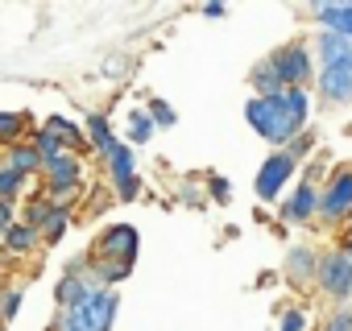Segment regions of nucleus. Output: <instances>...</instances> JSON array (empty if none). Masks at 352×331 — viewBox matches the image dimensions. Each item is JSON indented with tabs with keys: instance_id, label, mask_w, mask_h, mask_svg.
<instances>
[{
	"instance_id": "dca6fc26",
	"label": "nucleus",
	"mask_w": 352,
	"mask_h": 331,
	"mask_svg": "<svg viewBox=\"0 0 352 331\" xmlns=\"http://www.w3.org/2000/svg\"><path fill=\"white\" fill-rule=\"evenodd\" d=\"M5 166H9L13 174H21V179H42V157H38V149L30 141L5 149Z\"/></svg>"
},
{
	"instance_id": "f8f14e48",
	"label": "nucleus",
	"mask_w": 352,
	"mask_h": 331,
	"mask_svg": "<svg viewBox=\"0 0 352 331\" xmlns=\"http://www.w3.org/2000/svg\"><path fill=\"white\" fill-rule=\"evenodd\" d=\"M315 216H319V187L298 179V191L286 195V203H282V224H307Z\"/></svg>"
},
{
	"instance_id": "bb28decb",
	"label": "nucleus",
	"mask_w": 352,
	"mask_h": 331,
	"mask_svg": "<svg viewBox=\"0 0 352 331\" xmlns=\"http://www.w3.org/2000/svg\"><path fill=\"white\" fill-rule=\"evenodd\" d=\"M145 112H149V120H153V128H174L179 124V112H174L162 95H153L149 104H145Z\"/></svg>"
},
{
	"instance_id": "39448f33",
	"label": "nucleus",
	"mask_w": 352,
	"mask_h": 331,
	"mask_svg": "<svg viewBox=\"0 0 352 331\" xmlns=\"http://www.w3.org/2000/svg\"><path fill=\"white\" fill-rule=\"evenodd\" d=\"M42 187H46V199L54 207H71V199L83 187V161L75 153H63L58 161H46L42 166Z\"/></svg>"
},
{
	"instance_id": "20e7f679",
	"label": "nucleus",
	"mask_w": 352,
	"mask_h": 331,
	"mask_svg": "<svg viewBox=\"0 0 352 331\" xmlns=\"http://www.w3.org/2000/svg\"><path fill=\"white\" fill-rule=\"evenodd\" d=\"M315 290H319L323 298H331L336 306H348V302H352V257H348V253H340V249L319 253Z\"/></svg>"
},
{
	"instance_id": "6ab92c4d",
	"label": "nucleus",
	"mask_w": 352,
	"mask_h": 331,
	"mask_svg": "<svg viewBox=\"0 0 352 331\" xmlns=\"http://www.w3.org/2000/svg\"><path fill=\"white\" fill-rule=\"evenodd\" d=\"M42 244V232H34V228H25L21 220L5 232V244H0V253H9V257H30L34 249Z\"/></svg>"
},
{
	"instance_id": "7c9ffc66",
	"label": "nucleus",
	"mask_w": 352,
	"mask_h": 331,
	"mask_svg": "<svg viewBox=\"0 0 352 331\" xmlns=\"http://www.w3.org/2000/svg\"><path fill=\"white\" fill-rule=\"evenodd\" d=\"M311 149H315V133H298V137L286 145V153H290L294 161H307V157H311Z\"/></svg>"
},
{
	"instance_id": "393cba45",
	"label": "nucleus",
	"mask_w": 352,
	"mask_h": 331,
	"mask_svg": "<svg viewBox=\"0 0 352 331\" xmlns=\"http://www.w3.org/2000/svg\"><path fill=\"white\" fill-rule=\"evenodd\" d=\"M50 212H54V203L46 199V195H30L25 199V228H34V232H42L46 228V220H50Z\"/></svg>"
},
{
	"instance_id": "a211bd4d",
	"label": "nucleus",
	"mask_w": 352,
	"mask_h": 331,
	"mask_svg": "<svg viewBox=\"0 0 352 331\" xmlns=\"http://www.w3.org/2000/svg\"><path fill=\"white\" fill-rule=\"evenodd\" d=\"M83 133H87V145H91L100 157H108V153L116 149V133H112V124H108L104 112H91L87 124H83Z\"/></svg>"
},
{
	"instance_id": "2eb2a0df",
	"label": "nucleus",
	"mask_w": 352,
	"mask_h": 331,
	"mask_svg": "<svg viewBox=\"0 0 352 331\" xmlns=\"http://www.w3.org/2000/svg\"><path fill=\"white\" fill-rule=\"evenodd\" d=\"M307 13H311V17L319 21V30L344 34V38L352 42V5H311Z\"/></svg>"
},
{
	"instance_id": "f257e3e1",
	"label": "nucleus",
	"mask_w": 352,
	"mask_h": 331,
	"mask_svg": "<svg viewBox=\"0 0 352 331\" xmlns=\"http://www.w3.org/2000/svg\"><path fill=\"white\" fill-rule=\"evenodd\" d=\"M137 249H141V236H137L133 224H108L96 236V244H91V269H96V277H100L104 290H116L133 273Z\"/></svg>"
},
{
	"instance_id": "9d476101",
	"label": "nucleus",
	"mask_w": 352,
	"mask_h": 331,
	"mask_svg": "<svg viewBox=\"0 0 352 331\" xmlns=\"http://www.w3.org/2000/svg\"><path fill=\"white\" fill-rule=\"evenodd\" d=\"M315 91H319V100L331 104V108L352 104V54H344V58L319 67V75H315Z\"/></svg>"
},
{
	"instance_id": "1a4fd4ad",
	"label": "nucleus",
	"mask_w": 352,
	"mask_h": 331,
	"mask_svg": "<svg viewBox=\"0 0 352 331\" xmlns=\"http://www.w3.org/2000/svg\"><path fill=\"white\" fill-rule=\"evenodd\" d=\"M104 166H108V179H112V191H116V199H120V203H133V199L141 195V179H137V153H133V145L116 141V149L104 157Z\"/></svg>"
},
{
	"instance_id": "0eeeda50",
	"label": "nucleus",
	"mask_w": 352,
	"mask_h": 331,
	"mask_svg": "<svg viewBox=\"0 0 352 331\" xmlns=\"http://www.w3.org/2000/svg\"><path fill=\"white\" fill-rule=\"evenodd\" d=\"M319 220L327 224L352 220V166H336L327 183L319 187Z\"/></svg>"
},
{
	"instance_id": "f03ea898",
	"label": "nucleus",
	"mask_w": 352,
	"mask_h": 331,
	"mask_svg": "<svg viewBox=\"0 0 352 331\" xmlns=\"http://www.w3.org/2000/svg\"><path fill=\"white\" fill-rule=\"evenodd\" d=\"M245 120H249V128H253L257 137H265L274 149H286V145L298 137V128H294V120L286 116L282 100H257V95H249V100H245Z\"/></svg>"
},
{
	"instance_id": "ddd939ff",
	"label": "nucleus",
	"mask_w": 352,
	"mask_h": 331,
	"mask_svg": "<svg viewBox=\"0 0 352 331\" xmlns=\"http://www.w3.org/2000/svg\"><path fill=\"white\" fill-rule=\"evenodd\" d=\"M83 310H87L91 331H112L116 310H120V294H116V290H96V294L83 302Z\"/></svg>"
},
{
	"instance_id": "f3484780",
	"label": "nucleus",
	"mask_w": 352,
	"mask_h": 331,
	"mask_svg": "<svg viewBox=\"0 0 352 331\" xmlns=\"http://www.w3.org/2000/svg\"><path fill=\"white\" fill-rule=\"evenodd\" d=\"M278 100H282L286 116L294 120V128H298V133H307V120H311V87H286Z\"/></svg>"
},
{
	"instance_id": "5701e85b",
	"label": "nucleus",
	"mask_w": 352,
	"mask_h": 331,
	"mask_svg": "<svg viewBox=\"0 0 352 331\" xmlns=\"http://www.w3.org/2000/svg\"><path fill=\"white\" fill-rule=\"evenodd\" d=\"M71 228H75V212H71V207H54L50 220H46V228H42V240H46V244H58Z\"/></svg>"
},
{
	"instance_id": "f704fd0d",
	"label": "nucleus",
	"mask_w": 352,
	"mask_h": 331,
	"mask_svg": "<svg viewBox=\"0 0 352 331\" xmlns=\"http://www.w3.org/2000/svg\"><path fill=\"white\" fill-rule=\"evenodd\" d=\"M224 13H228L224 5H204V17H212V21H216V17H224Z\"/></svg>"
},
{
	"instance_id": "72a5a7b5",
	"label": "nucleus",
	"mask_w": 352,
	"mask_h": 331,
	"mask_svg": "<svg viewBox=\"0 0 352 331\" xmlns=\"http://www.w3.org/2000/svg\"><path fill=\"white\" fill-rule=\"evenodd\" d=\"M319 174H323V166H319V161H311V166H307V174H302V183H315Z\"/></svg>"
},
{
	"instance_id": "c756f323",
	"label": "nucleus",
	"mask_w": 352,
	"mask_h": 331,
	"mask_svg": "<svg viewBox=\"0 0 352 331\" xmlns=\"http://www.w3.org/2000/svg\"><path fill=\"white\" fill-rule=\"evenodd\" d=\"M319 331H352V306H336V310L323 319Z\"/></svg>"
},
{
	"instance_id": "b1692460",
	"label": "nucleus",
	"mask_w": 352,
	"mask_h": 331,
	"mask_svg": "<svg viewBox=\"0 0 352 331\" xmlns=\"http://www.w3.org/2000/svg\"><path fill=\"white\" fill-rule=\"evenodd\" d=\"M30 145L38 149L42 166H46V161H58V157L67 153V149H63V141H58V137H54L50 128H34V133H30Z\"/></svg>"
},
{
	"instance_id": "c85d7f7f",
	"label": "nucleus",
	"mask_w": 352,
	"mask_h": 331,
	"mask_svg": "<svg viewBox=\"0 0 352 331\" xmlns=\"http://www.w3.org/2000/svg\"><path fill=\"white\" fill-rule=\"evenodd\" d=\"M307 327H311L307 306H286V310H282V319H278V331H307Z\"/></svg>"
},
{
	"instance_id": "423d86ee",
	"label": "nucleus",
	"mask_w": 352,
	"mask_h": 331,
	"mask_svg": "<svg viewBox=\"0 0 352 331\" xmlns=\"http://www.w3.org/2000/svg\"><path fill=\"white\" fill-rule=\"evenodd\" d=\"M96 290H104V286H100V277H96V269H91V257H75V261L67 265V273L58 277V286H54V302H58V310H75V306H83Z\"/></svg>"
},
{
	"instance_id": "4468645a",
	"label": "nucleus",
	"mask_w": 352,
	"mask_h": 331,
	"mask_svg": "<svg viewBox=\"0 0 352 331\" xmlns=\"http://www.w3.org/2000/svg\"><path fill=\"white\" fill-rule=\"evenodd\" d=\"M42 128H50L58 141H63V149L67 153H75V157H83L91 145H87V133H83V124H75V120H67V116H50Z\"/></svg>"
},
{
	"instance_id": "a878e982",
	"label": "nucleus",
	"mask_w": 352,
	"mask_h": 331,
	"mask_svg": "<svg viewBox=\"0 0 352 331\" xmlns=\"http://www.w3.org/2000/svg\"><path fill=\"white\" fill-rule=\"evenodd\" d=\"M25 187H30V179L13 174L9 166H5V170H0V203H13V207H17V199L25 195Z\"/></svg>"
},
{
	"instance_id": "c9c22d12",
	"label": "nucleus",
	"mask_w": 352,
	"mask_h": 331,
	"mask_svg": "<svg viewBox=\"0 0 352 331\" xmlns=\"http://www.w3.org/2000/svg\"><path fill=\"white\" fill-rule=\"evenodd\" d=\"M0 170H5V149H0Z\"/></svg>"
},
{
	"instance_id": "cd10ccee",
	"label": "nucleus",
	"mask_w": 352,
	"mask_h": 331,
	"mask_svg": "<svg viewBox=\"0 0 352 331\" xmlns=\"http://www.w3.org/2000/svg\"><path fill=\"white\" fill-rule=\"evenodd\" d=\"M21 302H25V290L21 286H5V294H0V323H13L21 315Z\"/></svg>"
},
{
	"instance_id": "7ed1b4c3",
	"label": "nucleus",
	"mask_w": 352,
	"mask_h": 331,
	"mask_svg": "<svg viewBox=\"0 0 352 331\" xmlns=\"http://www.w3.org/2000/svg\"><path fill=\"white\" fill-rule=\"evenodd\" d=\"M265 62L274 67V75L282 79V87H311L315 75H319V67H315V50H311V42H302V38L278 46Z\"/></svg>"
},
{
	"instance_id": "473e14b6",
	"label": "nucleus",
	"mask_w": 352,
	"mask_h": 331,
	"mask_svg": "<svg viewBox=\"0 0 352 331\" xmlns=\"http://www.w3.org/2000/svg\"><path fill=\"white\" fill-rule=\"evenodd\" d=\"M17 224V207L13 203H0V244H5V232Z\"/></svg>"
},
{
	"instance_id": "aec40b11",
	"label": "nucleus",
	"mask_w": 352,
	"mask_h": 331,
	"mask_svg": "<svg viewBox=\"0 0 352 331\" xmlns=\"http://www.w3.org/2000/svg\"><path fill=\"white\" fill-rule=\"evenodd\" d=\"M30 116L25 112H0V149H13L21 141H30Z\"/></svg>"
},
{
	"instance_id": "9b49d317",
	"label": "nucleus",
	"mask_w": 352,
	"mask_h": 331,
	"mask_svg": "<svg viewBox=\"0 0 352 331\" xmlns=\"http://www.w3.org/2000/svg\"><path fill=\"white\" fill-rule=\"evenodd\" d=\"M282 273H286V282H290L294 290L315 286V273H319V253H315L311 244H294V249L286 253V261H282Z\"/></svg>"
},
{
	"instance_id": "6e6552de",
	"label": "nucleus",
	"mask_w": 352,
	"mask_h": 331,
	"mask_svg": "<svg viewBox=\"0 0 352 331\" xmlns=\"http://www.w3.org/2000/svg\"><path fill=\"white\" fill-rule=\"evenodd\" d=\"M294 170H298V161H294L286 149H274V153L261 161L257 179H253V191H257V199H261V203H274V199L286 191V183L294 179Z\"/></svg>"
},
{
	"instance_id": "4be33fe9",
	"label": "nucleus",
	"mask_w": 352,
	"mask_h": 331,
	"mask_svg": "<svg viewBox=\"0 0 352 331\" xmlns=\"http://www.w3.org/2000/svg\"><path fill=\"white\" fill-rule=\"evenodd\" d=\"M153 133H157V128H153L149 112H145V108H133V112H129V137H124V145H133V149H137V145L153 141Z\"/></svg>"
},
{
	"instance_id": "2f4dec72",
	"label": "nucleus",
	"mask_w": 352,
	"mask_h": 331,
	"mask_svg": "<svg viewBox=\"0 0 352 331\" xmlns=\"http://www.w3.org/2000/svg\"><path fill=\"white\" fill-rule=\"evenodd\" d=\"M208 195H212L216 203H228V199H232V183L220 179V174H212V179H208Z\"/></svg>"
},
{
	"instance_id": "412c9836",
	"label": "nucleus",
	"mask_w": 352,
	"mask_h": 331,
	"mask_svg": "<svg viewBox=\"0 0 352 331\" xmlns=\"http://www.w3.org/2000/svg\"><path fill=\"white\" fill-rule=\"evenodd\" d=\"M249 87H253V95H257V100H278V95L286 91L270 62H257V67L249 71Z\"/></svg>"
},
{
	"instance_id": "e433bc0d",
	"label": "nucleus",
	"mask_w": 352,
	"mask_h": 331,
	"mask_svg": "<svg viewBox=\"0 0 352 331\" xmlns=\"http://www.w3.org/2000/svg\"><path fill=\"white\" fill-rule=\"evenodd\" d=\"M0 294H5V273H0Z\"/></svg>"
},
{
	"instance_id": "4c0bfd02",
	"label": "nucleus",
	"mask_w": 352,
	"mask_h": 331,
	"mask_svg": "<svg viewBox=\"0 0 352 331\" xmlns=\"http://www.w3.org/2000/svg\"><path fill=\"white\" fill-rule=\"evenodd\" d=\"M0 331H5V327H0Z\"/></svg>"
}]
</instances>
